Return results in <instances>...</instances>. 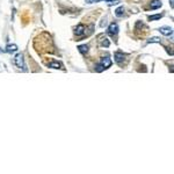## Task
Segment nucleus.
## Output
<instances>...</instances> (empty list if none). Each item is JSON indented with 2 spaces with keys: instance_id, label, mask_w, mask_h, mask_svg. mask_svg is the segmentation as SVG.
I'll return each instance as SVG.
<instances>
[{
  "instance_id": "obj_1",
  "label": "nucleus",
  "mask_w": 174,
  "mask_h": 174,
  "mask_svg": "<svg viewBox=\"0 0 174 174\" xmlns=\"http://www.w3.org/2000/svg\"><path fill=\"white\" fill-rule=\"evenodd\" d=\"M13 63L19 67V69H22L23 71H27V67H26V64H24V59H23V56L21 53L16 55L13 59Z\"/></svg>"
},
{
  "instance_id": "obj_2",
  "label": "nucleus",
  "mask_w": 174,
  "mask_h": 174,
  "mask_svg": "<svg viewBox=\"0 0 174 174\" xmlns=\"http://www.w3.org/2000/svg\"><path fill=\"white\" fill-rule=\"evenodd\" d=\"M114 58H115V62L117 63V64H122L123 63V61L127 58V55L125 53H123V52H120V51H117V52H115V55H114Z\"/></svg>"
},
{
  "instance_id": "obj_3",
  "label": "nucleus",
  "mask_w": 174,
  "mask_h": 174,
  "mask_svg": "<svg viewBox=\"0 0 174 174\" xmlns=\"http://www.w3.org/2000/svg\"><path fill=\"white\" fill-rule=\"evenodd\" d=\"M107 33H108L109 35H111V36L116 35V34L119 33V26L116 24V23H110V26L108 27V30H107Z\"/></svg>"
},
{
  "instance_id": "obj_4",
  "label": "nucleus",
  "mask_w": 174,
  "mask_h": 174,
  "mask_svg": "<svg viewBox=\"0 0 174 174\" xmlns=\"http://www.w3.org/2000/svg\"><path fill=\"white\" fill-rule=\"evenodd\" d=\"M100 65L103 67V70L110 67V66H111V61H110V58H109L108 56L102 57V58H101V62H100Z\"/></svg>"
},
{
  "instance_id": "obj_5",
  "label": "nucleus",
  "mask_w": 174,
  "mask_h": 174,
  "mask_svg": "<svg viewBox=\"0 0 174 174\" xmlns=\"http://www.w3.org/2000/svg\"><path fill=\"white\" fill-rule=\"evenodd\" d=\"M159 32H160L163 35H165V36H169V35H172V33H173L172 28H171V27H167V26L160 27V28H159Z\"/></svg>"
},
{
  "instance_id": "obj_6",
  "label": "nucleus",
  "mask_w": 174,
  "mask_h": 174,
  "mask_svg": "<svg viewBox=\"0 0 174 174\" xmlns=\"http://www.w3.org/2000/svg\"><path fill=\"white\" fill-rule=\"evenodd\" d=\"M76 35L77 36H81V35H84V33H85V27L82 26V24H79L77 28H76Z\"/></svg>"
},
{
  "instance_id": "obj_7",
  "label": "nucleus",
  "mask_w": 174,
  "mask_h": 174,
  "mask_svg": "<svg viewBox=\"0 0 174 174\" xmlns=\"http://www.w3.org/2000/svg\"><path fill=\"white\" fill-rule=\"evenodd\" d=\"M150 6H151V9H157V8H160L163 6V4L160 0H153Z\"/></svg>"
},
{
  "instance_id": "obj_8",
  "label": "nucleus",
  "mask_w": 174,
  "mask_h": 174,
  "mask_svg": "<svg viewBox=\"0 0 174 174\" xmlns=\"http://www.w3.org/2000/svg\"><path fill=\"white\" fill-rule=\"evenodd\" d=\"M16 50H18V45H15V44H8L6 47V52H8V53L15 52Z\"/></svg>"
},
{
  "instance_id": "obj_9",
  "label": "nucleus",
  "mask_w": 174,
  "mask_h": 174,
  "mask_svg": "<svg viewBox=\"0 0 174 174\" xmlns=\"http://www.w3.org/2000/svg\"><path fill=\"white\" fill-rule=\"evenodd\" d=\"M78 49H79V51H80L81 53H87V52H88L90 47H88V45H86V44H84V45H79V47H78Z\"/></svg>"
},
{
  "instance_id": "obj_10",
  "label": "nucleus",
  "mask_w": 174,
  "mask_h": 174,
  "mask_svg": "<svg viewBox=\"0 0 174 174\" xmlns=\"http://www.w3.org/2000/svg\"><path fill=\"white\" fill-rule=\"evenodd\" d=\"M115 15H116V16H119V18L123 16V15H124V8H123V7H119L115 11Z\"/></svg>"
},
{
  "instance_id": "obj_11",
  "label": "nucleus",
  "mask_w": 174,
  "mask_h": 174,
  "mask_svg": "<svg viewBox=\"0 0 174 174\" xmlns=\"http://www.w3.org/2000/svg\"><path fill=\"white\" fill-rule=\"evenodd\" d=\"M49 67H51V69H62V64L58 63V62H52V63L49 64Z\"/></svg>"
},
{
  "instance_id": "obj_12",
  "label": "nucleus",
  "mask_w": 174,
  "mask_h": 174,
  "mask_svg": "<svg viewBox=\"0 0 174 174\" xmlns=\"http://www.w3.org/2000/svg\"><path fill=\"white\" fill-rule=\"evenodd\" d=\"M163 18V14H157V15H151V16H149V20L150 21H154V20H159V19H161Z\"/></svg>"
},
{
  "instance_id": "obj_13",
  "label": "nucleus",
  "mask_w": 174,
  "mask_h": 174,
  "mask_svg": "<svg viewBox=\"0 0 174 174\" xmlns=\"http://www.w3.org/2000/svg\"><path fill=\"white\" fill-rule=\"evenodd\" d=\"M108 1V5L109 6H113V5H117L120 4V0H107Z\"/></svg>"
},
{
  "instance_id": "obj_14",
  "label": "nucleus",
  "mask_w": 174,
  "mask_h": 174,
  "mask_svg": "<svg viewBox=\"0 0 174 174\" xmlns=\"http://www.w3.org/2000/svg\"><path fill=\"white\" fill-rule=\"evenodd\" d=\"M149 43H160V38L159 37H152L151 40L148 41Z\"/></svg>"
},
{
  "instance_id": "obj_15",
  "label": "nucleus",
  "mask_w": 174,
  "mask_h": 174,
  "mask_svg": "<svg viewBox=\"0 0 174 174\" xmlns=\"http://www.w3.org/2000/svg\"><path fill=\"white\" fill-rule=\"evenodd\" d=\"M101 44H102V47H109V41H108V38H102V42H101Z\"/></svg>"
},
{
  "instance_id": "obj_16",
  "label": "nucleus",
  "mask_w": 174,
  "mask_h": 174,
  "mask_svg": "<svg viewBox=\"0 0 174 174\" xmlns=\"http://www.w3.org/2000/svg\"><path fill=\"white\" fill-rule=\"evenodd\" d=\"M98 1H101V0H86L87 4H93V3H98ZM107 1V0H106Z\"/></svg>"
},
{
  "instance_id": "obj_17",
  "label": "nucleus",
  "mask_w": 174,
  "mask_h": 174,
  "mask_svg": "<svg viewBox=\"0 0 174 174\" xmlns=\"http://www.w3.org/2000/svg\"><path fill=\"white\" fill-rule=\"evenodd\" d=\"M169 3H171V7L173 8V7H174V5H173V0H169Z\"/></svg>"
},
{
  "instance_id": "obj_18",
  "label": "nucleus",
  "mask_w": 174,
  "mask_h": 174,
  "mask_svg": "<svg viewBox=\"0 0 174 174\" xmlns=\"http://www.w3.org/2000/svg\"><path fill=\"white\" fill-rule=\"evenodd\" d=\"M0 52H3V50H1V49H0Z\"/></svg>"
}]
</instances>
